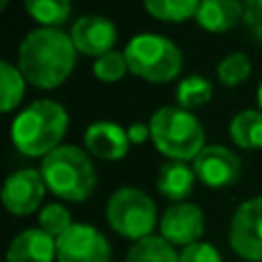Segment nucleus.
I'll list each match as a JSON object with an SVG mask.
<instances>
[{
    "instance_id": "f257e3e1",
    "label": "nucleus",
    "mask_w": 262,
    "mask_h": 262,
    "mask_svg": "<svg viewBox=\"0 0 262 262\" xmlns=\"http://www.w3.org/2000/svg\"><path fill=\"white\" fill-rule=\"evenodd\" d=\"M76 46L72 35L60 28H35L18 44V69L39 90H53L76 67Z\"/></svg>"
},
{
    "instance_id": "f03ea898",
    "label": "nucleus",
    "mask_w": 262,
    "mask_h": 262,
    "mask_svg": "<svg viewBox=\"0 0 262 262\" xmlns=\"http://www.w3.org/2000/svg\"><path fill=\"white\" fill-rule=\"evenodd\" d=\"M69 113L55 99H35L12 122V143L26 157H46L67 134Z\"/></svg>"
},
{
    "instance_id": "7ed1b4c3",
    "label": "nucleus",
    "mask_w": 262,
    "mask_h": 262,
    "mask_svg": "<svg viewBox=\"0 0 262 262\" xmlns=\"http://www.w3.org/2000/svg\"><path fill=\"white\" fill-rule=\"evenodd\" d=\"M51 193L69 203H83L95 191L97 170L90 152L76 145H60L41 159L39 166Z\"/></svg>"
},
{
    "instance_id": "20e7f679",
    "label": "nucleus",
    "mask_w": 262,
    "mask_h": 262,
    "mask_svg": "<svg viewBox=\"0 0 262 262\" xmlns=\"http://www.w3.org/2000/svg\"><path fill=\"white\" fill-rule=\"evenodd\" d=\"M152 140L159 152L177 161H193L205 147V127L182 106H161L149 118Z\"/></svg>"
},
{
    "instance_id": "39448f33",
    "label": "nucleus",
    "mask_w": 262,
    "mask_h": 262,
    "mask_svg": "<svg viewBox=\"0 0 262 262\" xmlns=\"http://www.w3.org/2000/svg\"><path fill=\"white\" fill-rule=\"evenodd\" d=\"M129 72L149 83L172 81L182 72L184 55L170 37L157 32H138L124 46Z\"/></svg>"
},
{
    "instance_id": "423d86ee",
    "label": "nucleus",
    "mask_w": 262,
    "mask_h": 262,
    "mask_svg": "<svg viewBox=\"0 0 262 262\" xmlns=\"http://www.w3.org/2000/svg\"><path fill=\"white\" fill-rule=\"evenodd\" d=\"M106 221L127 239H145L157 226V205L138 186H120L106 203Z\"/></svg>"
},
{
    "instance_id": "0eeeda50",
    "label": "nucleus",
    "mask_w": 262,
    "mask_h": 262,
    "mask_svg": "<svg viewBox=\"0 0 262 262\" xmlns=\"http://www.w3.org/2000/svg\"><path fill=\"white\" fill-rule=\"evenodd\" d=\"M230 246L239 258L262 262V195L244 200L230 221Z\"/></svg>"
},
{
    "instance_id": "6e6552de",
    "label": "nucleus",
    "mask_w": 262,
    "mask_h": 262,
    "mask_svg": "<svg viewBox=\"0 0 262 262\" xmlns=\"http://www.w3.org/2000/svg\"><path fill=\"white\" fill-rule=\"evenodd\" d=\"M111 244L99 228L74 223L58 239V262H111Z\"/></svg>"
},
{
    "instance_id": "1a4fd4ad",
    "label": "nucleus",
    "mask_w": 262,
    "mask_h": 262,
    "mask_svg": "<svg viewBox=\"0 0 262 262\" xmlns=\"http://www.w3.org/2000/svg\"><path fill=\"white\" fill-rule=\"evenodd\" d=\"M161 237L172 246H189L200 242L205 232V214L195 203L182 200L166 207V212L159 219Z\"/></svg>"
},
{
    "instance_id": "9d476101",
    "label": "nucleus",
    "mask_w": 262,
    "mask_h": 262,
    "mask_svg": "<svg viewBox=\"0 0 262 262\" xmlns=\"http://www.w3.org/2000/svg\"><path fill=\"white\" fill-rule=\"evenodd\" d=\"M46 182L41 170L37 168H18L9 172L3 186V203L12 214L26 216L37 212L46 193Z\"/></svg>"
},
{
    "instance_id": "9b49d317",
    "label": "nucleus",
    "mask_w": 262,
    "mask_h": 262,
    "mask_svg": "<svg viewBox=\"0 0 262 262\" xmlns=\"http://www.w3.org/2000/svg\"><path fill=\"white\" fill-rule=\"evenodd\" d=\"M193 170L198 180H203V184L221 189V186H230L239 180L242 161L226 145H205L198 157L193 159Z\"/></svg>"
},
{
    "instance_id": "f8f14e48",
    "label": "nucleus",
    "mask_w": 262,
    "mask_h": 262,
    "mask_svg": "<svg viewBox=\"0 0 262 262\" xmlns=\"http://www.w3.org/2000/svg\"><path fill=\"white\" fill-rule=\"evenodd\" d=\"M69 35H72V41L78 53L99 58V55L113 51L115 41H118V26L104 14H83L74 21Z\"/></svg>"
},
{
    "instance_id": "ddd939ff",
    "label": "nucleus",
    "mask_w": 262,
    "mask_h": 262,
    "mask_svg": "<svg viewBox=\"0 0 262 262\" xmlns=\"http://www.w3.org/2000/svg\"><path fill=\"white\" fill-rule=\"evenodd\" d=\"M85 149L97 159L104 161H118L129 152V134L122 124L111 122V120H97L88 124L83 134Z\"/></svg>"
},
{
    "instance_id": "4468645a",
    "label": "nucleus",
    "mask_w": 262,
    "mask_h": 262,
    "mask_svg": "<svg viewBox=\"0 0 262 262\" xmlns=\"http://www.w3.org/2000/svg\"><path fill=\"white\" fill-rule=\"evenodd\" d=\"M58 260V239L41 228L18 232L7 249V262H53Z\"/></svg>"
},
{
    "instance_id": "2eb2a0df",
    "label": "nucleus",
    "mask_w": 262,
    "mask_h": 262,
    "mask_svg": "<svg viewBox=\"0 0 262 262\" xmlns=\"http://www.w3.org/2000/svg\"><path fill=\"white\" fill-rule=\"evenodd\" d=\"M244 18V0H200L195 21L207 32H226Z\"/></svg>"
},
{
    "instance_id": "dca6fc26",
    "label": "nucleus",
    "mask_w": 262,
    "mask_h": 262,
    "mask_svg": "<svg viewBox=\"0 0 262 262\" xmlns=\"http://www.w3.org/2000/svg\"><path fill=\"white\" fill-rule=\"evenodd\" d=\"M195 170L189 166L186 161H170L161 163L157 172V189L161 195H166L172 203H182L186 195L193 191V182H195Z\"/></svg>"
},
{
    "instance_id": "f3484780",
    "label": "nucleus",
    "mask_w": 262,
    "mask_h": 262,
    "mask_svg": "<svg viewBox=\"0 0 262 262\" xmlns=\"http://www.w3.org/2000/svg\"><path fill=\"white\" fill-rule=\"evenodd\" d=\"M230 138L244 149L262 147V111L244 108L235 113L230 120Z\"/></svg>"
},
{
    "instance_id": "a211bd4d",
    "label": "nucleus",
    "mask_w": 262,
    "mask_h": 262,
    "mask_svg": "<svg viewBox=\"0 0 262 262\" xmlns=\"http://www.w3.org/2000/svg\"><path fill=\"white\" fill-rule=\"evenodd\" d=\"M124 262H180V253L161 235H149L131 246Z\"/></svg>"
},
{
    "instance_id": "6ab92c4d",
    "label": "nucleus",
    "mask_w": 262,
    "mask_h": 262,
    "mask_svg": "<svg viewBox=\"0 0 262 262\" xmlns=\"http://www.w3.org/2000/svg\"><path fill=\"white\" fill-rule=\"evenodd\" d=\"M212 92H214V83L209 81L207 76L189 74V76H184L177 83V90H175L177 106H182V108H186V111L205 106L212 99Z\"/></svg>"
},
{
    "instance_id": "aec40b11",
    "label": "nucleus",
    "mask_w": 262,
    "mask_h": 262,
    "mask_svg": "<svg viewBox=\"0 0 262 262\" xmlns=\"http://www.w3.org/2000/svg\"><path fill=\"white\" fill-rule=\"evenodd\" d=\"M0 95H3V106L0 108L5 113L16 108L21 104L23 95H26V76L21 74L18 64H12L9 60L0 62Z\"/></svg>"
},
{
    "instance_id": "412c9836",
    "label": "nucleus",
    "mask_w": 262,
    "mask_h": 262,
    "mask_svg": "<svg viewBox=\"0 0 262 262\" xmlns=\"http://www.w3.org/2000/svg\"><path fill=\"white\" fill-rule=\"evenodd\" d=\"M145 9L159 21H170L180 23L193 16L198 12L200 0H143Z\"/></svg>"
},
{
    "instance_id": "4be33fe9",
    "label": "nucleus",
    "mask_w": 262,
    "mask_h": 262,
    "mask_svg": "<svg viewBox=\"0 0 262 262\" xmlns=\"http://www.w3.org/2000/svg\"><path fill=\"white\" fill-rule=\"evenodd\" d=\"M26 9L44 28H58L72 14V0H23Z\"/></svg>"
},
{
    "instance_id": "5701e85b",
    "label": "nucleus",
    "mask_w": 262,
    "mask_h": 262,
    "mask_svg": "<svg viewBox=\"0 0 262 262\" xmlns=\"http://www.w3.org/2000/svg\"><path fill=\"white\" fill-rule=\"evenodd\" d=\"M216 76H219V81L228 88L246 81V78L251 76L249 55L242 53V51H230V53H226L216 64Z\"/></svg>"
},
{
    "instance_id": "b1692460",
    "label": "nucleus",
    "mask_w": 262,
    "mask_h": 262,
    "mask_svg": "<svg viewBox=\"0 0 262 262\" xmlns=\"http://www.w3.org/2000/svg\"><path fill=\"white\" fill-rule=\"evenodd\" d=\"M37 219H39V228L44 232H49L53 239H60V237L74 226L72 214H69V209L64 207L62 203L44 205V207L39 209V216Z\"/></svg>"
},
{
    "instance_id": "393cba45",
    "label": "nucleus",
    "mask_w": 262,
    "mask_h": 262,
    "mask_svg": "<svg viewBox=\"0 0 262 262\" xmlns=\"http://www.w3.org/2000/svg\"><path fill=\"white\" fill-rule=\"evenodd\" d=\"M92 72L99 81H120L124 74L129 72V62L124 51H108V53L95 58V64H92Z\"/></svg>"
},
{
    "instance_id": "a878e982",
    "label": "nucleus",
    "mask_w": 262,
    "mask_h": 262,
    "mask_svg": "<svg viewBox=\"0 0 262 262\" xmlns=\"http://www.w3.org/2000/svg\"><path fill=\"white\" fill-rule=\"evenodd\" d=\"M180 262H223V258L216 251V246L207 244V242H195L180 251Z\"/></svg>"
},
{
    "instance_id": "bb28decb",
    "label": "nucleus",
    "mask_w": 262,
    "mask_h": 262,
    "mask_svg": "<svg viewBox=\"0 0 262 262\" xmlns=\"http://www.w3.org/2000/svg\"><path fill=\"white\" fill-rule=\"evenodd\" d=\"M244 21L249 30L262 39V0H244Z\"/></svg>"
},
{
    "instance_id": "cd10ccee",
    "label": "nucleus",
    "mask_w": 262,
    "mask_h": 262,
    "mask_svg": "<svg viewBox=\"0 0 262 262\" xmlns=\"http://www.w3.org/2000/svg\"><path fill=\"white\" fill-rule=\"evenodd\" d=\"M127 134H129V140H131V143H145V140H147V136L152 138V129H149V122H134V124H129Z\"/></svg>"
},
{
    "instance_id": "c85d7f7f",
    "label": "nucleus",
    "mask_w": 262,
    "mask_h": 262,
    "mask_svg": "<svg viewBox=\"0 0 262 262\" xmlns=\"http://www.w3.org/2000/svg\"><path fill=\"white\" fill-rule=\"evenodd\" d=\"M258 106L262 108V81H260V85H258Z\"/></svg>"
},
{
    "instance_id": "c756f323",
    "label": "nucleus",
    "mask_w": 262,
    "mask_h": 262,
    "mask_svg": "<svg viewBox=\"0 0 262 262\" xmlns=\"http://www.w3.org/2000/svg\"><path fill=\"white\" fill-rule=\"evenodd\" d=\"M0 5H3V7H5V5H7V0H0Z\"/></svg>"
}]
</instances>
